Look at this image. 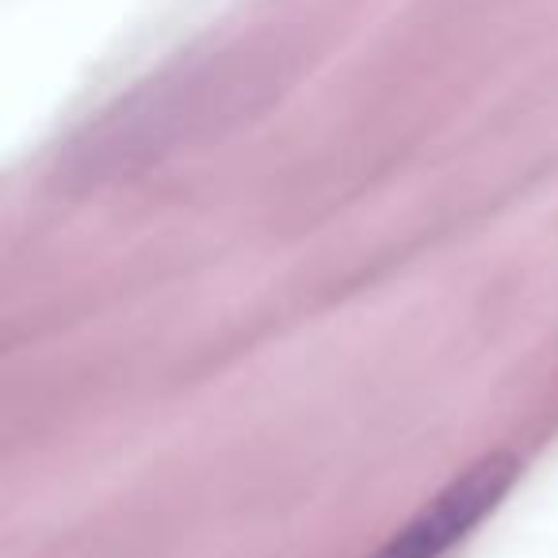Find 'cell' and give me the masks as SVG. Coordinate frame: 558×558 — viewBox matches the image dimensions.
Masks as SVG:
<instances>
[{
    "instance_id": "cell-1",
    "label": "cell",
    "mask_w": 558,
    "mask_h": 558,
    "mask_svg": "<svg viewBox=\"0 0 558 558\" xmlns=\"http://www.w3.org/2000/svg\"><path fill=\"white\" fill-rule=\"evenodd\" d=\"M517 478L520 459L509 451L478 459L459 478H451L433 501L421 505L372 558H448L505 501Z\"/></svg>"
}]
</instances>
